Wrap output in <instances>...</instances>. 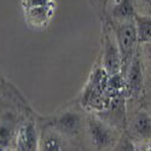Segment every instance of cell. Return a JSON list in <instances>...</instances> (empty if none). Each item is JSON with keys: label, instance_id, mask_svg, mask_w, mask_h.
I'll return each mask as SVG.
<instances>
[{"label": "cell", "instance_id": "6da1fadb", "mask_svg": "<svg viewBox=\"0 0 151 151\" xmlns=\"http://www.w3.org/2000/svg\"><path fill=\"white\" fill-rule=\"evenodd\" d=\"M115 34V39L120 48L121 59H122V69L121 74H126L128 70L133 58L137 55V47H138V34L135 28V22L134 19L126 21L116 23L112 27Z\"/></svg>", "mask_w": 151, "mask_h": 151}, {"label": "cell", "instance_id": "7a4b0ae2", "mask_svg": "<svg viewBox=\"0 0 151 151\" xmlns=\"http://www.w3.org/2000/svg\"><path fill=\"white\" fill-rule=\"evenodd\" d=\"M85 129L92 147L97 151L110 150L120 142L116 129L97 116H91L86 120Z\"/></svg>", "mask_w": 151, "mask_h": 151}, {"label": "cell", "instance_id": "3957f363", "mask_svg": "<svg viewBox=\"0 0 151 151\" xmlns=\"http://www.w3.org/2000/svg\"><path fill=\"white\" fill-rule=\"evenodd\" d=\"M102 68L109 76L121 75L122 59L112 28H108L104 30L103 50H102Z\"/></svg>", "mask_w": 151, "mask_h": 151}, {"label": "cell", "instance_id": "277c9868", "mask_svg": "<svg viewBox=\"0 0 151 151\" xmlns=\"http://www.w3.org/2000/svg\"><path fill=\"white\" fill-rule=\"evenodd\" d=\"M48 127L53 128L62 135L70 139V138L76 137L82 128L85 127L83 117L78 111H65L60 115L55 117L52 122H50Z\"/></svg>", "mask_w": 151, "mask_h": 151}, {"label": "cell", "instance_id": "5b68a950", "mask_svg": "<svg viewBox=\"0 0 151 151\" xmlns=\"http://www.w3.org/2000/svg\"><path fill=\"white\" fill-rule=\"evenodd\" d=\"M40 133L32 121L23 122L16 133L14 151H39Z\"/></svg>", "mask_w": 151, "mask_h": 151}, {"label": "cell", "instance_id": "8992f818", "mask_svg": "<svg viewBox=\"0 0 151 151\" xmlns=\"http://www.w3.org/2000/svg\"><path fill=\"white\" fill-rule=\"evenodd\" d=\"M128 134L132 140L151 142V115L146 111H138L128 123Z\"/></svg>", "mask_w": 151, "mask_h": 151}, {"label": "cell", "instance_id": "52a82bcc", "mask_svg": "<svg viewBox=\"0 0 151 151\" xmlns=\"http://www.w3.org/2000/svg\"><path fill=\"white\" fill-rule=\"evenodd\" d=\"M124 76H126L124 86H126V90H127V93H129L133 97H137L142 92L143 83H144L143 65H142L140 57L138 56V53L133 58L128 70L124 74Z\"/></svg>", "mask_w": 151, "mask_h": 151}, {"label": "cell", "instance_id": "ba28073f", "mask_svg": "<svg viewBox=\"0 0 151 151\" xmlns=\"http://www.w3.org/2000/svg\"><path fill=\"white\" fill-rule=\"evenodd\" d=\"M39 151H70L68 138L51 127H46L40 133Z\"/></svg>", "mask_w": 151, "mask_h": 151}, {"label": "cell", "instance_id": "9c48e42d", "mask_svg": "<svg viewBox=\"0 0 151 151\" xmlns=\"http://www.w3.org/2000/svg\"><path fill=\"white\" fill-rule=\"evenodd\" d=\"M18 127L10 115L0 117V151H14Z\"/></svg>", "mask_w": 151, "mask_h": 151}, {"label": "cell", "instance_id": "30bf717a", "mask_svg": "<svg viewBox=\"0 0 151 151\" xmlns=\"http://www.w3.org/2000/svg\"><path fill=\"white\" fill-rule=\"evenodd\" d=\"M112 18H115L117 23L134 19V6L133 0H116V3L111 11Z\"/></svg>", "mask_w": 151, "mask_h": 151}, {"label": "cell", "instance_id": "8fae6325", "mask_svg": "<svg viewBox=\"0 0 151 151\" xmlns=\"http://www.w3.org/2000/svg\"><path fill=\"white\" fill-rule=\"evenodd\" d=\"M138 40L140 44L151 42V16L135 15L134 16Z\"/></svg>", "mask_w": 151, "mask_h": 151}, {"label": "cell", "instance_id": "7c38bea8", "mask_svg": "<svg viewBox=\"0 0 151 151\" xmlns=\"http://www.w3.org/2000/svg\"><path fill=\"white\" fill-rule=\"evenodd\" d=\"M28 21L32 26L39 27V26H45L47 23L50 15H51V9L48 7H35V9H29L26 10Z\"/></svg>", "mask_w": 151, "mask_h": 151}, {"label": "cell", "instance_id": "4fadbf2b", "mask_svg": "<svg viewBox=\"0 0 151 151\" xmlns=\"http://www.w3.org/2000/svg\"><path fill=\"white\" fill-rule=\"evenodd\" d=\"M117 151H137V146L129 137H124L119 142Z\"/></svg>", "mask_w": 151, "mask_h": 151}, {"label": "cell", "instance_id": "5bb4252c", "mask_svg": "<svg viewBox=\"0 0 151 151\" xmlns=\"http://www.w3.org/2000/svg\"><path fill=\"white\" fill-rule=\"evenodd\" d=\"M51 0H23L26 10L35 9V7H48Z\"/></svg>", "mask_w": 151, "mask_h": 151}, {"label": "cell", "instance_id": "9a60e30c", "mask_svg": "<svg viewBox=\"0 0 151 151\" xmlns=\"http://www.w3.org/2000/svg\"><path fill=\"white\" fill-rule=\"evenodd\" d=\"M142 53L145 58V60L147 62V64L151 65V42H147V44H143V47H142Z\"/></svg>", "mask_w": 151, "mask_h": 151}, {"label": "cell", "instance_id": "2e32d148", "mask_svg": "<svg viewBox=\"0 0 151 151\" xmlns=\"http://www.w3.org/2000/svg\"><path fill=\"white\" fill-rule=\"evenodd\" d=\"M137 151H151V146L143 145V146H140V147H137Z\"/></svg>", "mask_w": 151, "mask_h": 151}, {"label": "cell", "instance_id": "e0dca14e", "mask_svg": "<svg viewBox=\"0 0 151 151\" xmlns=\"http://www.w3.org/2000/svg\"><path fill=\"white\" fill-rule=\"evenodd\" d=\"M142 1L149 10H151V0H142Z\"/></svg>", "mask_w": 151, "mask_h": 151}]
</instances>
